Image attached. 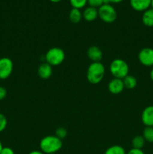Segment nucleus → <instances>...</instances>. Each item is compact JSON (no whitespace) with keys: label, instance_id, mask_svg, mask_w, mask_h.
Here are the masks:
<instances>
[{"label":"nucleus","instance_id":"nucleus-2","mask_svg":"<svg viewBox=\"0 0 153 154\" xmlns=\"http://www.w3.org/2000/svg\"><path fill=\"white\" fill-rule=\"evenodd\" d=\"M105 75V67L100 62L92 63L88 67L86 78L92 84H98L103 80Z\"/></svg>","mask_w":153,"mask_h":154},{"label":"nucleus","instance_id":"nucleus-22","mask_svg":"<svg viewBox=\"0 0 153 154\" xmlns=\"http://www.w3.org/2000/svg\"><path fill=\"white\" fill-rule=\"evenodd\" d=\"M8 124V120L5 116L0 113V132H3L5 129Z\"/></svg>","mask_w":153,"mask_h":154},{"label":"nucleus","instance_id":"nucleus-33","mask_svg":"<svg viewBox=\"0 0 153 154\" xmlns=\"http://www.w3.org/2000/svg\"><path fill=\"white\" fill-rule=\"evenodd\" d=\"M50 154H56V153H50Z\"/></svg>","mask_w":153,"mask_h":154},{"label":"nucleus","instance_id":"nucleus-6","mask_svg":"<svg viewBox=\"0 0 153 154\" xmlns=\"http://www.w3.org/2000/svg\"><path fill=\"white\" fill-rule=\"evenodd\" d=\"M14 69V63L8 57L0 59V79L5 80L10 76Z\"/></svg>","mask_w":153,"mask_h":154},{"label":"nucleus","instance_id":"nucleus-30","mask_svg":"<svg viewBox=\"0 0 153 154\" xmlns=\"http://www.w3.org/2000/svg\"><path fill=\"white\" fill-rule=\"evenodd\" d=\"M50 1L52 2H55V3H56V2H60V1H62V0H50Z\"/></svg>","mask_w":153,"mask_h":154},{"label":"nucleus","instance_id":"nucleus-12","mask_svg":"<svg viewBox=\"0 0 153 154\" xmlns=\"http://www.w3.org/2000/svg\"><path fill=\"white\" fill-rule=\"evenodd\" d=\"M152 0H130L132 8L136 11H145L151 7Z\"/></svg>","mask_w":153,"mask_h":154},{"label":"nucleus","instance_id":"nucleus-29","mask_svg":"<svg viewBox=\"0 0 153 154\" xmlns=\"http://www.w3.org/2000/svg\"><path fill=\"white\" fill-rule=\"evenodd\" d=\"M149 76H150V78H151L152 81H153V67L152 68L151 71H150V73H149Z\"/></svg>","mask_w":153,"mask_h":154},{"label":"nucleus","instance_id":"nucleus-10","mask_svg":"<svg viewBox=\"0 0 153 154\" xmlns=\"http://www.w3.org/2000/svg\"><path fill=\"white\" fill-rule=\"evenodd\" d=\"M38 74L41 79H49L52 75V66H51L46 62L43 63L39 66L38 69Z\"/></svg>","mask_w":153,"mask_h":154},{"label":"nucleus","instance_id":"nucleus-9","mask_svg":"<svg viewBox=\"0 0 153 154\" xmlns=\"http://www.w3.org/2000/svg\"><path fill=\"white\" fill-rule=\"evenodd\" d=\"M124 89V86L122 79L113 78L108 84V90L112 94H119Z\"/></svg>","mask_w":153,"mask_h":154},{"label":"nucleus","instance_id":"nucleus-17","mask_svg":"<svg viewBox=\"0 0 153 154\" xmlns=\"http://www.w3.org/2000/svg\"><path fill=\"white\" fill-rule=\"evenodd\" d=\"M146 141L142 135H136L134 138L132 139L131 144H132V148H136V149H141L142 150V147L145 145Z\"/></svg>","mask_w":153,"mask_h":154},{"label":"nucleus","instance_id":"nucleus-16","mask_svg":"<svg viewBox=\"0 0 153 154\" xmlns=\"http://www.w3.org/2000/svg\"><path fill=\"white\" fill-rule=\"evenodd\" d=\"M122 81L124 83V88H127L128 90H133L136 87V84H137V81L133 75H128L125 78H123Z\"/></svg>","mask_w":153,"mask_h":154},{"label":"nucleus","instance_id":"nucleus-4","mask_svg":"<svg viewBox=\"0 0 153 154\" xmlns=\"http://www.w3.org/2000/svg\"><path fill=\"white\" fill-rule=\"evenodd\" d=\"M65 58V54L64 51L60 48H52L46 52L45 55L46 63L51 66H59L64 62Z\"/></svg>","mask_w":153,"mask_h":154},{"label":"nucleus","instance_id":"nucleus-5","mask_svg":"<svg viewBox=\"0 0 153 154\" xmlns=\"http://www.w3.org/2000/svg\"><path fill=\"white\" fill-rule=\"evenodd\" d=\"M98 17L106 23L114 22L117 18V12L110 4H104L98 9Z\"/></svg>","mask_w":153,"mask_h":154},{"label":"nucleus","instance_id":"nucleus-21","mask_svg":"<svg viewBox=\"0 0 153 154\" xmlns=\"http://www.w3.org/2000/svg\"><path fill=\"white\" fill-rule=\"evenodd\" d=\"M56 136L59 139L63 140L68 135V131L64 127H58V129L56 130Z\"/></svg>","mask_w":153,"mask_h":154},{"label":"nucleus","instance_id":"nucleus-20","mask_svg":"<svg viewBox=\"0 0 153 154\" xmlns=\"http://www.w3.org/2000/svg\"><path fill=\"white\" fill-rule=\"evenodd\" d=\"M70 2L73 8L80 9L86 5L88 0H70Z\"/></svg>","mask_w":153,"mask_h":154},{"label":"nucleus","instance_id":"nucleus-15","mask_svg":"<svg viewBox=\"0 0 153 154\" xmlns=\"http://www.w3.org/2000/svg\"><path fill=\"white\" fill-rule=\"evenodd\" d=\"M68 17L70 20L73 23H78L80 22V20H82V14L80 9L73 8L70 11V12H69Z\"/></svg>","mask_w":153,"mask_h":154},{"label":"nucleus","instance_id":"nucleus-24","mask_svg":"<svg viewBox=\"0 0 153 154\" xmlns=\"http://www.w3.org/2000/svg\"><path fill=\"white\" fill-rule=\"evenodd\" d=\"M0 154H14V152L10 147H3Z\"/></svg>","mask_w":153,"mask_h":154},{"label":"nucleus","instance_id":"nucleus-7","mask_svg":"<svg viewBox=\"0 0 153 154\" xmlns=\"http://www.w3.org/2000/svg\"><path fill=\"white\" fill-rule=\"evenodd\" d=\"M138 60L146 67H153V49L144 48L138 54Z\"/></svg>","mask_w":153,"mask_h":154},{"label":"nucleus","instance_id":"nucleus-28","mask_svg":"<svg viewBox=\"0 0 153 154\" xmlns=\"http://www.w3.org/2000/svg\"><path fill=\"white\" fill-rule=\"evenodd\" d=\"M108 3H119L121 2L122 0H106Z\"/></svg>","mask_w":153,"mask_h":154},{"label":"nucleus","instance_id":"nucleus-14","mask_svg":"<svg viewBox=\"0 0 153 154\" xmlns=\"http://www.w3.org/2000/svg\"><path fill=\"white\" fill-rule=\"evenodd\" d=\"M142 23L148 27L153 26V9L148 8L143 12L142 16Z\"/></svg>","mask_w":153,"mask_h":154},{"label":"nucleus","instance_id":"nucleus-31","mask_svg":"<svg viewBox=\"0 0 153 154\" xmlns=\"http://www.w3.org/2000/svg\"><path fill=\"white\" fill-rule=\"evenodd\" d=\"M2 148H3L2 144L1 141H0V153H1V151H2Z\"/></svg>","mask_w":153,"mask_h":154},{"label":"nucleus","instance_id":"nucleus-3","mask_svg":"<svg viewBox=\"0 0 153 154\" xmlns=\"http://www.w3.org/2000/svg\"><path fill=\"white\" fill-rule=\"evenodd\" d=\"M110 72L114 78L123 79L128 75V64L122 59H115L110 65Z\"/></svg>","mask_w":153,"mask_h":154},{"label":"nucleus","instance_id":"nucleus-25","mask_svg":"<svg viewBox=\"0 0 153 154\" xmlns=\"http://www.w3.org/2000/svg\"><path fill=\"white\" fill-rule=\"evenodd\" d=\"M126 154H145V153L141 149L131 148Z\"/></svg>","mask_w":153,"mask_h":154},{"label":"nucleus","instance_id":"nucleus-8","mask_svg":"<svg viewBox=\"0 0 153 154\" xmlns=\"http://www.w3.org/2000/svg\"><path fill=\"white\" fill-rule=\"evenodd\" d=\"M141 120L146 127H153V105L144 108L141 114Z\"/></svg>","mask_w":153,"mask_h":154},{"label":"nucleus","instance_id":"nucleus-32","mask_svg":"<svg viewBox=\"0 0 153 154\" xmlns=\"http://www.w3.org/2000/svg\"><path fill=\"white\" fill-rule=\"evenodd\" d=\"M151 7H152V8L153 9V0H152L151 1Z\"/></svg>","mask_w":153,"mask_h":154},{"label":"nucleus","instance_id":"nucleus-1","mask_svg":"<svg viewBox=\"0 0 153 154\" xmlns=\"http://www.w3.org/2000/svg\"><path fill=\"white\" fill-rule=\"evenodd\" d=\"M62 147V140L56 135H47L40 140V149L45 154L56 153Z\"/></svg>","mask_w":153,"mask_h":154},{"label":"nucleus","instance_id":"nucleus-11","mask_svg":"<svg viewBox=\"0 0 153 154\" xmlns=\"http://www.w3.org/2000/svg\"><path fill=\"white\" fill-rule=\"evenodd\" d=\"M87 56L92 63H98L102 60L103 54L98 47L91 46L87 51Z\"/></svg>","mask_w":153,"mask_h":154},{"label":"nucleus","instance_id":"nucleus-23","mask_svg":"<svg viewBox=\"0 0 153 154\" xmlns=\"http://www.w3.org/2000/svg\"><path fill=\"white\" fill-rule=\"evenodd\" d=\"M89 6L94 8H100V6L104 4V0H88Z\"/></svg>","mask_w":153,"mask_h":154},{"label":"nucleus","instance_id":"nucleus-27","mask_svg":"<svg viewBox=\"0 0 153 154\" xmlns=\"http://www.w3.org/2000/svg\"><path fill=\"white\" fill-rule=\"evenodd\" d=\"M28 154H45V153H43L41 150H33V151H31Z\"/></svg>","mask_w":153,"mask_h":154},{"label":"nucleus","instance_id":"nucleus-18","mask_svg":"<svg viewBox=\"0 0 153 154\" xmlns=\"http://www.w3.org/2000/svg\"><path fill=\"white\" fill-rule=\"evenodd\" d=\"M124 147L120 145H112L108 147L105 151L104 154H126Z\"/></svg>","mask_w":153,"mask_h":154},{"label":"nucleus","instance_id":"nucleus-19","mask_svg":"<svg viewBox=\"0 0 153 154\" xmlns=\"http://www.w3.org/2000/svg\"><path fill=\"white\" fill-rule=\"evenodd\" d=\"M142 137L146 142L153 143V127H145Z\"/></svg>","mask_w":153,"mask_h":154},{"label":"nucleus","instance_id":"nucleus-26","mask_svg":"<svg viewBox=\"0 0 153 154\" xmlns=\"http://www.w3.org/2000/svg\"><path fill=\"white\" fill-rule=\"evenodd\" d=\"M7 96V90L4 87L0 86V100H3Z\"/></svg>","mask_w":153,"mask_h":154},{"label":"nucleus","instance_id":"nucleus-13","mask_svg":"<svg viewBox=\"0 0 153 154\" xmlns=\"http://www.w3.org/2000/svg\"><path fill=\"white\" fill-rule=\"evenodd\" d=\"M98 17V11L96 8L88 6L82 12V17L88 22H92L97 19Z\"/></svg>","mask_w":153,"mask_h":154}]
</instances>
